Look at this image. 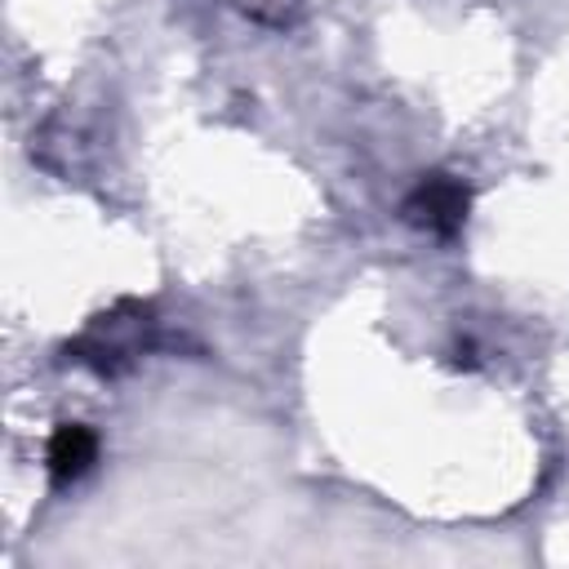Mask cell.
I'll list each match as a JSON object with an SVG mask.
<instances>
[{"label":"cell","mask_w":569,"mask_h":569,"mask_svg":"<svg viewBox=\"0 0 569 569\" xmlns=\"http://www.w3.org/2000/svg\"><path fill=\"white\" fill-rule=\"evenodd\" d=\"M93 462H98V436H93V427H84V422H62V427L49 436L44 467H49L53 485L80 480Z\"/></svg>","instance_id":"obj_2"},{"label":"cell","mask_w":569,"mask_h":569,"mask_svg":"<svg viewBox=\"0 0 569 569\" xmlns=\"http://www.w3.org/2000/svg\"><path fill=\"white\" fill-rule=\"evenodd\" d=\"M467 187L449 173H427L409 196H405V218L431 236H453L467 222Z\"/></svg>","instance_id":"obj_1"}]
</instances>
